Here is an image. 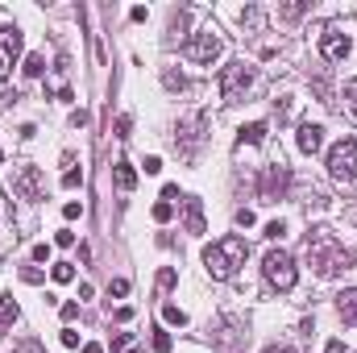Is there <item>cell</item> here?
Listing matches in <instances>:
<instances>
[{
    "instance_id": "cell-1",
    "label": "cell",
    "mask_w": 357,
    "mask_h": 353,
    "mask_svg": "<svg viewBox=\"0 0 357 353\" xmlns=\"http://www.w3.org/2000/svg\"><path fill=\"white\" fill-rule=\"evenodd\" d=\"M307 266H312L320 278H337V274L354 270V250H345V246L337 241V233L316 229V233H307Z\"/></svg>"
},
{
    "instance_id": "cell-2",
    "label": "cell",
    "mask_w": 357,
    "mask_h": 353,
    "mask_svg": "<svg viewBox=\"0 0 357 353\" xmlns=\"http://www.w3.org/2000/svg\"><path fill=\"white\" fill-rule=\"evenodd\" d=\"M245 254H250V246H245V237H220V241H212L208 250H204V266H208V274L212 278H233L241 266H245Z\"/></svg>"
},
{
    "instance_id": "cell-3",
    "label": "cell",
    "mask_w": 357,
    "mask_h": 353,
    "mask_svg": "<svg viewBox=\"0 0 357 353\" xmlns=\"http://www.w3.org/2000/svg\"><path fill=\"white\" fill-rule=\"evenodd\" d=\"M262 274H266V283L274 287V291H291V287H295V278H299L295 258H291L287 250H270L266 258H262Z\"/></svg>"
},
{
    "instance_id": "cell-4",
    "label": "cell",
    "mask_w": 357,
    "mask_h": 353,
    "mask_svg": "<svg viewBox=\"0 0 357 353\" xmlns=\"http://www.w3.org/2000/svg\"><path fill=\"white\" fill-rule=\"evenodd\" d=\"M183 54H187L191 63H199V67H212V63L225 54V42H220V33L199 29V33H191V38L183 42Z\"/></svg>"
},
{
    "instance_id": "cell-5",
    "label": "cell",
    "mask_w": 357,
    "mask_h": 353,
    "mask_svg": "<svg viewBox=\"0 0 357 353\" xmlns=\"http://www.w3.org/2000/svg\"><path fill=\"white\" fill-rule=\"evenodd\" d=\"M328 175L337 183H354L357 179V137H341L328 150Z\"/></svg>"
},
{
    "instance_id": "cell-6",
    "label": "cell",
    "mask_w": 357,
    "mask_h": 353,
    "mask_svg": "<svg viewBox=\"0 0 357 353\" xmlns=\"http://www.w3.org/2000/svg\"><path fill=\"white\" fill-rule=\"evenodd\" d=\"M250 88H254V67H250V63H229V67L220 71V96H225L229 104L241 100Z\"/></svg>"
},
{
    "instance_id": "cell-7",
    "label": "cell",
    "mask_w": 357,
    "mask_h": 353,
    "mask_svg": "<svg viewBox=\"0 0 357 353\" xmlns=\"http://www.w3.org/2000/svg\"><path fill=\"white\" fill-rule=\"evenodd\" d=\"M287 187H291V171H287L282 163H278V167H266L262 179H258V195H262L266 204L282 200V195H287Z\"/></svg>"
},
{
    "instance_id": "cell-8",
    "label": "cell",
    "mask_w": 357,
    "mask_h": 353,
    "mask_svg": "<svg viewBox=\"0 0 357 353\" xmlns=\"http://www.w3.org/2000/svg\"><path fill=\"white\" fill-rule=\"evenodd\" d=\"M17 54H21V29L17 25H0V84L8 80Z\"/></svg>"
},
{
    "instance_id": "cell-9",
    "label": "cell",
    "mask_w": 357,
    "mask_h": 353,
    "mask_svg": "<svg viewBox=\"0 0 357 353\" xmlns=\"http://www.w3.org/2000/svg\"><path fill=\"white\" fill-rule=\"evenodd\" d=\"M349 50H354V42H349V33H341L337 25H328V29L320 33V54H324L328 63H341V59H349Z\"/></svg>"
},
{
    "instance_id": "cell-10",
    "label": "cell",
    "mask_w": 357,
    "mask_h": 353,
    "mask_svg": "<svg viewBox=\"0 0 357 353\" xmlns=\"http://www.w3.org/2000/svg\"><path fill=\"white\" fill-rule=\"evenodd\" d=\"M13 191L21 195V200H42V191H46V179L38 167H21L17 175H13Z\"/></svg>"
},
{
    "instance_id": "cell-11",
    "label": "cell",
    "mask_w": 357,
    "mask_h": 353,
    "mask_svg": "<svg viewBox=\"0 0 357 353\" xmlns=\"http://www.w3.org/2000/svg\"><path fill=\"white\" fill-rule=\"evenodd\" d=\"M204 125H208V117L204 112H195L191 121H183L175 133V142H183V158H191L195 154V146H199V137H204Z\"/></svg>"
},
{
    "instance_id": "cell-12",
    "label": "cell",
    "mask_w": 357,
    "mask_h": 353,
    "mask_svg": "<svg viewBox=\"0 0 357 353\" xmlns=\"http://www.w3.org/2000/svg\"><path fill=\"white\" fill-rule=\"evenodd\" d=\"M295 142H299V150H303V154H316V150H320V142H324V125H312V121H303Z\"/></svg>"
},
{
    "instance_id": "cell-13",
    "label": "cell",
    "mask_w": 357,
    "mask_h": 353,
    "mask_svg": "<svg viewBox=\"0 0 357 353\" xmlns=\"http://www.w3.org/2000/svg\"><path fill=\"white\" fill-rule=\"evenodd\" d=\"M183 225H187V233H204V200H183Z\"/></svg>"
},
{
    "instance_id": "cell-14",
    "label": "cell",
    "mask_w": 357,
    "mask_h": 353,
    "mask_svg": "<svg viewBox=\"0 0 357 353\" xmlns=\"http://www.w3.org/2000/svg\"><path fill=\"white\" fill-rule=\"evenodd\" d=\"M337 312H341L345 324H357V287H349V291L337 295Z\"/></svg>"
},
{
    "instance_id": "cell-15",
    "label": "cell",
    "mask_w": 357,
    "mask_h": 353,
    "mask_svg": "<svg viewBox=\"0 0 357 353\" xmlns=\"http://www.w3.org/2000/svg\"><path fill=\"white\" fill-rule=\"evenodd\" d=\"M17 320V299L13 295H0V333H8Z\"/></svg>"
},
{
    "instance_id": "cell-16",
    "label": "cell",
    "mask_w": 357,
    "mask_h": 353,
    "mask_svg": "<svg viewBox=\"0 0 357 353\" xmlns=\"http://www.w3.org/2000/svg\"><path fill=\"white\" fill-rule=\"evenodd\" d=\"M112 175H116V187H121V191H133V187H137V171H133L129 163H116Z\"/></svg>"
},
{
    "instance_id": "cell-17",
    "label": "cell",
    "mask_w": 357,
    "mask_h": 353,
    "mask_svg": "<svg viewBox=\"0 0 357 353\" xmlns=\"http://www.w3.org/2000/svg\"><path fill=\"white\" fill-rule=\"evenodd\" d=\"M266 121H254V125H245V129H241V142H250V146H262V142H266Z\"/></svg>"
},
{
    "instance_id": "cell-18",
    "label": "cell",
    "mask_w": 357,
    "mask_h": 353,
    "mask_svg": "<svg viewBox=\"0 0 357 353\" xmlns=\"http://www.w3.org/2000/svg\"><path fill=\"white\" fill-rule=\"evenodd\" d=\"M162 320L183 329V324H187V312H183V308H175V303H162Z\"/></svg>"
},
{
    "instance_id": "cell-19",
    "label": "cell",
    "mask_w": 357,
    "mask_h": 353,
    "mask_svg": "<svg viewBox=\"0 0 357 353\" xmlns=\"http://www.w3.org/2000/svg\"><path fill=\"white\" fill-rule=\"evenodd\" d=\"M21 71H25V75H29V80H38V75H42V71H46V59H42V54H29V59H25V67H21Z\"/></svg>"
},
{
    "instance_id": "cell-20",
    "label": "cell",
    "mask_w": 357,
    "mask_h": 353,
    "mask_svg": "<svg viewBox=\"0 0 357 353\" xmlns=\"http://www.w3.org/2000/svg\"><path fill=\"white\" fill-rule=\"evenodd\" d=\"M171 216H175V204H171V200H158V204H154V220H158V225H167Z\"/></svg>"
},
{
    "instance_id": "cell-21",
    "label": "cell",
    "mask_w": 357,
    "mask_h": 353,
    "mask_svg": "<svg viewBox=\"0 0 357 353\" xmlns=\"http://www.w3.org/2000/svg\"><path fill=\"white\" fill-rule=\"evenodd\" d=\"M50 274H54V283H71V278H75V266H71V262H54Z\"/></svg>"
},
{
    "instance_id": "cell-22",
    "label": "cell",
    "mask_w": 357,
    "mask_h": 353,
    "mask_svg": "<svg viewBox=\"0 0 357 353\" xmlns=\"http://www.w3.org/2000/svg\"><path fill=\"white\" fill-rule=\"evenodd\" d=\"M154 353H171V333H162V329H154Z\"/></svg>"
},
{
    "instance_id": "cell-23",
    "label": "cell",
    "mask_w": 357,
    "mask_h": 353,
    "mask_svg": "<svg viewBox=\"0 0 357 353\" xmlns=\"http://www.w3.org/2000/svg\"><path fill=\"white\" fill-rule=\"evenodd\" d=\"M345 104H349V112L357 117V80H349V84H345Z\"/></svg>"
},
{
    "instance_id": "cell-24",
    "label": "cell",
    "mask_w": 357,
    "mask_h": 353,
    "mask_svg": "<svg viewBox=\"0 0 357 353\" xmlns=\"http://www.w3.org/2000/svg\"><path fill=\"white\" fill-rule=\"evenodd\" d=\"M158 287H162V291H171V287H175V270H171V266H167V270H158Z\"/></svg>"
},
{
    "instance_id": "cell-25",
    "label": "cell",
    "mask_w": 357,
    "mask_h": 353,
    "mask_svg": "<svg viewBox=\"0 0 357 353\" xmlns=\"http://www.w3.org/2000/svg\"><path fill=\"white\" fill-rule=\"evenodd\" d=\"M162 80H167V88H171V91H183V88H187V80H183V75H175V71H167Z\"/></svg>"
},
{
    "instance_id": "cell-26",
    "label": "cell",
    "mask_w": 357,
    "mask_h": 353,
    "mask_svg": "<svg viewBox=\"0 0 357 353\" xmlns=\"http://www.w3.org/2000/svg\"><path fill=\"white\" fill-rule=\"evenodd\" d=\"M282 233H287V225H282V220H270V225H266V237H270V241H278Z\"/></svg>"
},
{
    "instance_id": "cell-27",
    "label": "cell",
    "mask_w": 357,
    "mask_h": 353,
    "mask_svg": "<svg viewBox=\"0 0 357 353\" xmlns=\"http://www.w3.org/2000/svg\"><path fill=\"white\" fill-rule=\"evenodd\" d=\"M54 246H63V250H67V246H75V233H71V229H59V237H54Z\"/></svg>"
},
{
    "instance_id": "cell-28",
    "label": "cell",
    "mask_w": 357,
    "mask_h": 353,
    "mask_svg": "<svg viewBox=\"0 0 357 353\" xmlns=\"http://www.w3.org/2000/svg\"><path fill=\"white\" fill-rule=\"evenodd\" d=\"M63 345H67V350H79V333H75V329H63Z\"/></svg>"
},
{
    "instance_id": "cell-29",
    "label": "cell",
    "mask_w": 357,
    "mask_h": 353,
    "mask_svg": "<svg viewBox=\"0 0 357 353\" xmlns=\"http://www.w3.org/2000/svg\"><path fill=\"white\" fill-rule=\"evenodd\" d=\"M303 13H307V4H287V8H282V17H291V21L303 17Z\"/></svg>"
},
{
    "instance_id": "cell-30",
    "label": "cell",
    "mask_w": 357,
    "mask_h": 353,
    "mask_svg": "<svg viewBox=\"0 0 357 353\" xmlns=\"http://www.w3.org/2000/svg\"><path fill=\"white\" fill-rule=\"evenodd\" d=\"M158 171H162V158H158V154H150V158H146V175H158Z\"/></svg>"
},
{
    "instance_id": "cell-31",
    "label": "cell",
    "mask_w": 357,
    "mask_h": 353,
    "mask_svg": "<svg viewBox=\"0 0 357 353\" xmlns=\"http://www.w3.org/2000/svg\"><path fill=\"white\" fill-rule=\"evenodd\" d=\"M237 225L250 229V225H254V212H250V208H237Z\"/></svg>"
},
{
    "instance_id": "cell-32",
    "label": "cell",
    "mask_w": 357,
    "mask_h": 353,
    "mask_svg": "<svg viewBox=\"0 0 357 353\" xmlns=\"http://www.w3.org/2000/svg\"><path fill=\"white\" fill-rule=\"evenodd\" d=\"M108 295H116V299H121V295H129V283H125V278H116V283L108 287Z\"/></svg>"
},
{
    "instance_id": "cell-33",
    "label": "cell",
    "mask_w": 357,
    "mask_h": 353,
    "mask_svg": "<svg viewBox=\"0 0 357 353\" xmlns=\"http://www.w3.org/2000/svg\"><path fill=\"white\" fill-rule=\"evenodd\" d=\"M79 183H84L79 171H67V175H63V187H79Z\"/></svg>"
},
{
    "instance_id": "cell-34",
    "label": "cell",
    "mask_w": 357,
    "mask_h": 353,
    "mask_svg": "<svg viewBox=\"0 0 357 353\" xmlns=\"http://www.w3.org/2000/svg\"><path fill=\"white\" fill-rule=\"evenodd\" d=\"M129 129H133V121H129V117H121V121H116V137H129Z\"/></svg>"
},
{
    "instance_id": "cell-35",
    "label": "cell",
    "mask_w": 357,
    "mask_h": 353,
    "mask_svg": "<svg viewBox=\"0 0 357 353\" xmlns=\"http://www.w3.org/2000/svg\"><path fill=\"white\" fill-rule=\"evenodd\" d=\"M63 216H67V220H75V216H84V204H67V208H63Z\"/></svg>"
},
{
    "instance_id": "cell-36",
    "label": "cell",
    "mask_w": 357,
    "mask_h": 353,
    "mask_svg": "<svg viewBox=\"0 0 357 353\" xmlns=\"http://www.w3.org/2000/svg\"><path fill=\"white\" fill-rule=\"evenodd\" d=\"M21 278H25V283H42V270H33V266H25V270H21Z\"/></svg>"
},
{
    "instance_id": "cell-37",
    "label": "cell",
    "mask_w": 357,
    "mask_h": 353,
    "mask_svg": "<svg viewBox=\"0 0 357 353\" xmlns=\"http://www.w3.org/2000/svg\"><path fill=\"white\" fill-rule=\"evenodd\" d=\"M13 353H42V345H38V341H21Z\"/></svg>"
},
{
    "instance_id": "cell-38",
    "label": "cell",
    "mask_w": 357,
    "mask_h": 353,
    "mask_svg": "<svg viewBox=\"0 0 357 353\" xmlns=\"http://www.w3.org/2000/svg\"><path fill=\"white\" fill-rule=\"evenodd\" d=\"M79 316V303H63V320H75Z\"/></svg>"
},
{
    "instance_id": "cell-39",
    "label": "cell",
    "mask_w": 357,
    "mask_h": 353,
    "mask_svg": "<svg viewBox=\"0 0 357 353\" xmlns=\"http://www.w3.org/2000/svg\"><path fill=\"white\" fill-rule=\"evenodd\" d=\"M324 353H345V345H341V341H328V345H324Z\"/></svg>"
},
{
    "instance_id": "cell-40",
    "label": "cell",
    "mask_w": 357,
    "mask_h": 353,
    "mask_svg": "<svg viewBox=\"0 0 357 353\" xmlns=\"http://www.w3.org/2000/svg\"><path fill=\"white\" fill-rule=\"evenodd\" d=\"M266 353H299V350H291V345H270Z\"/></svg>"
},
{
    "instance_id": "cell-41",
    "label": "cell",
    "mask_w": 357,
    "mask_h": 353,
    "mask_svg": "<svg viewBox=\"0 0 357 353\" xmlns=\"http://www.w3.org/2000/svg\"><path fill=\"white\" fill-rule=\"evenodd\" d=\"M84 353H104V350H100V345H84Z\"/></svg>"
},
{
    "instance_id": "cell-42",
    "label": "cell",
    "mask_w": 357,
    "mask_h": 353,
    "mask_svg": "<svg viewBox=\"0 0 357 353\" xmlns=\"http://www.w3.org/2000/svg\"><path fill=\"white\" fill-rule=\"evenodd\" d=\"M125 353H137V350H133V345H129V350H125Z\"/></svg>"
}]
</instances>
